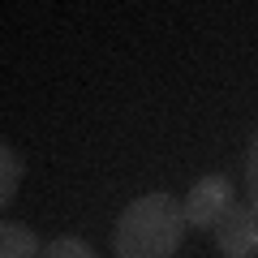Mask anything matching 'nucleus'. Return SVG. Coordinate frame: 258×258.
I'll return each mask as SVG.
<instances>
[{"mask_svg": "<svg viewBox=\"0 0 258 258\" xmlns=\"http://www.w3.org/2000/svg\"><path fill=\"white\" fill-rule=\"evenodd\" d=\"M185 207L172 194H142L116 215L112 254L116 258H172L185 237Z\"/></svg>", "mask_w": 258, "mask_h": 258, "instance_id": "nucleus-1", "label": "nucleus"}, {"mask_svg": "<svg viewBox=\"0 0 258 258\" xmlns=\"http://www.w3.org/2000/svg\"><path fill=\"white\" fill-rule=\"evenodd\" d=\"M181 207H185V224H189V228L215 232L232 215V207H237V189H232V181L224 172H211V176H203V181L189 185V194L181 198Z\"/></svg>", "mask_w": 258, "mask_h": 258, "instance_id": "nucleus-2", "label": "nucleus"}, {"mask_svg": "<svg viewBox=\"0 0 258 258\" xmlns=\"http://www.w3.org/2000/svg\"><path fill=\"white\" fill-rule=\"evenodd\" d=\"M215 245L224 258H258V211L249 203H237L232 215L215 228Z\"/></svg>", "mask_w": 258, "mask_h": 258, "instance_id": "nucleus-3", "label": "nucleus"}, {"mask_svg": "<svg viewBox=\"0 0 258 258\" xmlns=\"http://www.w3.org/2000/svg\"><path fill=\"white\" fill-rule=\"evenodd\" d=\"M0 258H43V245L26 224L5 220L0 224Z\"/></svg>", "mask_w": 258, "mask_h": 258, "instance_id": "nucleus-4", "label": "nucleus"}, {"mask_svg": "<svg viewBox=\"0 0 258 258\" xmlns=\"http://www.w3.org/2000/svg\"><path fill=\"white\" fill-rule=\"evenodd\" d=\"M18 185H22V155L9 138L0 142V207L9 211V203L18 198Z\"/></svg>", "mask_w": 258, "mask_h": 258, "instance_id": "nucleus-5", "label": "nucleus"}, {"mask_svg": "<svg viewBox=\"0 0 258 258\" xmlns=\"http://www.w3.org/2000/svg\"><path fill=\"white\" fill-rule=\"evenodd\" d=\"M43 258H99V254L78 237H56L52 245H43Z\"/></svg>", "mask_w": 258, "mask_h": 258, "instance_id": "nucleus-6", "label": "nucleus"}, {"mask_svg": "<svg viewBox=\"0 0 258 258\" xmlns=\"http://www.w3.org/2000/svg\"><path fill=\"white\" fill-rule=\"evenodd\" d=\"M245 189H249V207L258 211V134H254L249 155H245Z\"/></svg>", "mask_w": 258, "mask_h": 258, "instance_id": "nucleus-7", "label": "nucleus"}]
</instances>
